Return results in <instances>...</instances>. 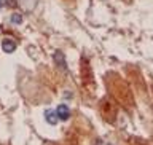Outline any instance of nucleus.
<instances>
[{"mask_svg": "<svg viewBox=\"0 0 153 145\" xmlns=\"http://www.w3.org/2000/svg\"><path fill=\"white\" fill-rule=\"evenodd\" d=\"M10 21H11L13 24H21V22H22V16H21L19 13H14V14H11Z\"/></svg>", "mask_w": 153, "mask_h": 145, "instance_id": "obj_5", "label": "nucleus"}, {"mask_svg": "<svg viewBox=\"0 0 153 145\" xmlns=\"http://www.w3.org/2000/svg\"><path fill=\"white\" fill-rule=\"evenodd\" d=\"M96 145H110V144H108V142H100V141H99Z\"/></svg>", "mask_w": 153, "mask_h": 145, "instance_id": "obj_7", "label": "nucleus"}, {"mask_svg": "<svg viewBox=\"0 0 153 145\" xmlns=\"http://www.w3.org/2000/svg\"><path fill=\"white\" fill-rule=\"evenodd\" d=\"M56 115H57V118H59V120H67L70 117V109L67 107L65 104H61L59 107L56 109Z\"/></svg>", "mask_w": 153, "mask_h": 145, "instance_id": "obj_1", "label": "nucleus"}, {"mask_svg": "<svg viewBox=\"0 0 153 145\" xmlns=\"http://www.w3.org/2000/svg\"><path fill=\"white\" fill-rule=\"evenodd\" d=\"M3 7V0H0V8H2Z\"/></svg>", "mask_w": 153, "mask_h": 145, "instance_id": "obj_8", "label": "nucleus"}, {"mask_svg": "<svg viewBox=\"0 0 153 145\" xmlns=\"http://www.w3.org/2000/svg\"><path fill=\"white\" fill-rule=\"evenodd\" d=\"M54 61L57 62V65H59V67H65V59H64V56H62L61 51L54 53Z\"/></svg>", "mask_w": 153, "mask_h": 145, "instance_id": "obj_4", "label": "nucleus"}, {"mask_svg": "<svg viewBox=\"0 0 153 145\" xmlns=\"http://www.w3.org/2000/svg\"><path fill=\"white\" fill-rule=\"evenodd\" d=\"M3 2H7L8 5H14V3H16V0H3Z\"/></svg>", "mask_w": 153, "mask_h": 145, "instance_id": "obj_6", "label": "nucleus"}, {"mask_svg": "<svg viewBox=\"0 0 153 145\" xmlns=\"http://www.w3.org/2000/svg\"><path fill=\"white\" fill-rule=\"evenodd\" d=\"M2 50L5 53H13L14 50H16V43H14L11 38H5V40L2 42Z\"/></svg>", "mask_w": 153, "mask_h": 145, "instance_id": "obj_2", "label": "nucleus"}, {"mask_svg": "<svg viewBox=\"0 0 153 145\" xmlns=\"http://www.w3.org/2000/svg\"><path fill=\"white\" fill-rule=\"evenodd\" d=\"M45 120H46L48 124H51V126H54V124L59 121V118H57V115H56L54 110H46V112H45Z\"/></svg>", "mask_w": 153, "mask_h": 145, "instance_id": "obj_3", "label": "nucleus"}]
</instances>
